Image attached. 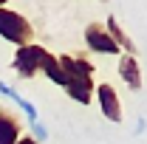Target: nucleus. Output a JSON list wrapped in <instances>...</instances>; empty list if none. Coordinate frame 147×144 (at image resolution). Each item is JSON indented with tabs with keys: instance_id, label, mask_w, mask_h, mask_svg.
I'll return each mask as SVG.
<instances>
[{
	"instance_id": "obj_1",
	"label": "nucleus",
	"mask_w": 147,
	"mask_h": 144,
	"mask_svg": "<svg viewBox=\"0 0 147 144\" xmlns=\"http://www.w3.org/2000/svg\"><path fill=\"white\" fill-rule=\"evenodd\" d=\"M59 59V65H62V71H65V90H68V96H71L74 102H79V105H91L93 99V65L88 59H82V57H57Z\"/></svg>"
},
{
	"instance_id": "obj_2",
	"label": "nucleus",
	"mask_w": 147,
	"mask_h": 144,
	"mask_svg": "<svg viewBox=\"0 0 147 144\" xmlns=\"http://www.w3.org/2000/svg\"><path fill=\"white\" fill-rule=\"evenodd\" d=\"M31 23L17 14V11H9V9H0V37L9 40L11 45H28L31 42Z\"/></svg>"
},
{
	"instance_id": "obj_3",
	"label": "nucleus",
	"mask_w": 147,
	"mask_h": 144,
	"mask_svg": "<svg viewBox=\"0 0 147 144\" xmlns=\"http://www.w3.org/2000/svg\"><path fill=\"white\" fill-rule=\"evenodd\" d=\"M42 57H45V48L42 45H20L17 54H14V62H11V68L23 76V79H28V76H34L40 71V65H42Z\"/></svg>"
},
{
	"instance_id": "obj_4",
	"label": "nucleus",
	"mask_w": 147,
	"mask_h": 144,
	"mask_svg": "<svg viewBox=\"0 0 147 144\" xmlns=\"http://www.w3.org/2000/svg\"><path fill=\"white\" fill-rule=\"evenodd\" d=\"M85 42H88V48L96 51V54H122V48L110 40V34L99 23H91V26L85 28Z\"/></svg>"
},
{
	"instance_id": "obj_5",
	"label": "nucleus",
	"mask_w": 147,
	"mask_h": 144,
	"mask_svg": "<svg viewBox=\"0 0 147 144\" xmlns=\"http://www.w3.org/2000/svg\"><path fill=\"white\" fill-rule=\"evenodd\" d=\"M96 90V99H99V108H102V116L108 119V122H122V102H119V96H116V90L110 88V85H99Z\"/></svg>"
},
{
	"instance_id": "obj_6",
	"label": "nucleus",
	"mask_w": 147,
	"mask_h": 144,
	"mask_svg": "<svg viewBox=\"0 0 147 144\" xmlns=\"http://www.w3.org/2000/svg\"><path fill=\"white\" fill-rule=\"evenodd\" d=\"M119 76L125 79V85L130 90H142V68H139L136 57L122 54V59H119Z\"/></svg>"
},
{
	"instance_id": "obj_7",
	"label": "nucleus",
	"mask_w": 147,
	"mask_h": 144,
	"mask_svg": "<svg viewBox=\"0 0 147 144\" xmlns=\"http://www.w3.org/2000/svg\"><path fill=\"white\" fill-rule=\"evenodd\" d=\"M20 133V122L9 113V110H0V144H17Z\"/></svg>"
},
{
	"instance_id": "obj_8",
	"label": "nucleus",
	"mask_w": 147,
	"mask_h": 144,
	"mask_svg": "<svg viewBox=\"0 0 147 144\" xmlns=\"http://www.w3.org/2000/svg\"><path fill=\"white\" fill-rule=\"evenodd\" d=\"M105 31L110 34V40H113V42H116V45H119L122 51H127L130 57L136 54V45H133V40H130L127 34H125V28H122V26L116 23V17H113V14L108 17V28H105Z\"/></svg>"
},
{
	"instance_id": "obj_9",
	"label": "nucleus",
	"mask_w": 147,
	"mask_h": 144,
	"mask_svg": "<svg viewBox=\"0 0 147 144\" xmlns=\"http://www.w3.org/2000/svg\"><path fill=\"white\" fill-rule=\"evenodd\" d=\"M40 71L45 73V76H48V79H51L54 85H62V88H65V82H68V79H65V71H62V65H59V59H57L54 54H48V51H45V57H42V65H40Z\"/></svg>"
},
{
	"instance_id": "obj_10",
	"label": "nucleus",
	"mask_w": 147,
	"mask_h": 144,
	"mask_svg": "<svg viewBox=\"0 0 147 144\" xmlns=\"http://www.w3.org/2000/svg\"><path fill=\"white\" fill-rule=\"evenodd\" d=\"M0 93H3V96H9L14 105H20V108H23V113L28 116V122H31V124H34V122H40V113H37V108L28 102V99H23V96H20L14 88H9L6 82H0Z\"/></svg>"
},
{
	"instance_id": "obj_11",
	"label": "nucleus",
	"mask_w": 147,
	"mask_h": 144,
	"mask_svg": "<svg viewBox=\"0 0 147 144\" xmlns=\"http://www.w3.org/2000/svg\"><path fill=\"white\" fill-rule=\"evenodd\" d=\"M31 130H34V141H37V144L48 139V130H45V127L40 124V122H34V124H31Z\"/></svg>"
},
{
	"instance_id": "obj_12",
	"label": "nucleus",
	"mask_w": 147,
	"mask_h": 144,
	"mask_svg": "<svg viewBox=\"0 0 147 144\" xmlns=\"http://www.w3.org/2000/svg\"><path fill=\"white\" fill-rule=\"evenodd\" d=\"M17 144H37V141L31 139V136H20V139H17Z\"/></svg>"
},
{
	"instance_id": "obj_13",
	"label": "nucleus",
	"mask_w": 147,
	"mask_h": 144,
	"mask_svg": "<svg viewBox=\"0 0 147 144\" xmlns=\"http://www.w3.org/2000/svg\"><path fill=\"white\" fill-rule=\"evenodd\" d=\"M6 3H9V0H0V9H3V6H6Z\"/></svg>"
}]
</instances>
